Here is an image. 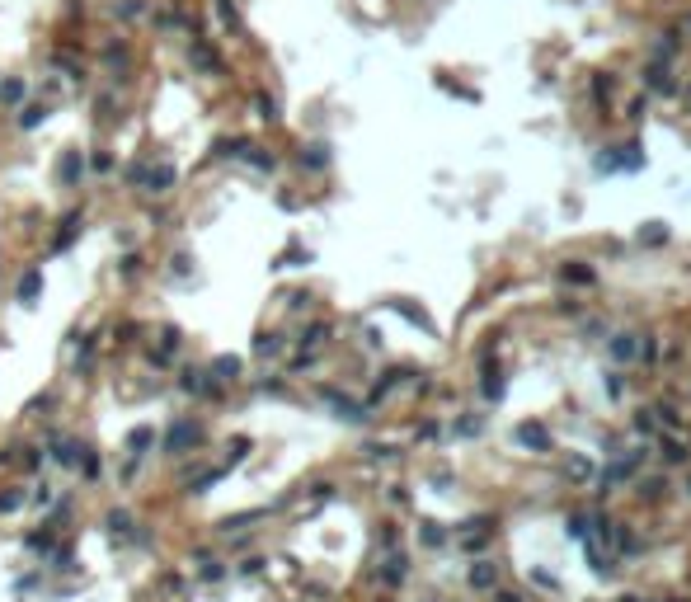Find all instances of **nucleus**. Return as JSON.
<instances>
[{"instance_id":"nucleus-17","label":"nucleus","mask_w":691,"mask_h":602,"mask_svg":"<svg viewBox=\"0 0 691 602\" xmlns=\"http://www.w3.org/2000/svg\"><path fill=\"white\" fill-rule=\"evenodd\" d=\"M254 353H278V334H259V343H254Z\"/></svg>"},{"instance_id":"nucleus-11","label":"nucleus","mask_w":691,"mask_h":602,"mask_svg":"<svg viewBox=\"0 0 691 602\" xmlns=\"http://www.w3.org/2000/svg\"><path fill=\"white\" fill-rule=\"evenodd\" d=\"M184 391H188V395H212V381H207V372H188V377H184Z\"/></svg>"},{"instance_id":"nucleus-8","label":"nucleus","mask_w":691,"mask_h":602,"mask_svg":"<svg viewBox=\"0 0 691 602\" xmlns=\"http://www.w3.org/2000/svg\"><path fill=\"white\" fill-rule=\"evenodd\" d=\"M207 377H216V381H236L240 377V358H216Z\"/></svg>"},{"instance_id":"nucleus-15","label":"nucleus","mask_w":691,"mask_h":602,"mask_svg":"<svg viewBox=\"0 0 691 602\" xmlns=\"http://www.w3.org/2000/svg\"><path fill=\"white\" fill-rule=\"evenodd\" d=\"M28 550H52V536H48V532H33V536H28Z\"/></svg>"},{"instance_id":"nucleus-18","label":"nucleus","mask_w":691,"mask_h":602,"mask_svg":"<svg viewBox=\"0 0 691 602\" xmlns=\"http://www.w3.org/2000/svg\"><path fill=\"white\" fill-rule=\"evenodd\" d=\"M52 570H76V560H71V550H56V560H52Z\"/></svg>"},{"instance_id":"nucleus-13","label":"nucleus","mask_w":691,"mask_h":602,"mask_svg":"<svg viewBox=\"0 0 691 602\" xmlns=\"http://www.w3.org/2000/svg\"><path fill=\"white\" fill-rule=\"evenodd\" d=\"M19 503H24V494H19V490H5V494H0V513H14Z\"/></svg>"},{"instance_id":"nucleus-7","label":"nucleus","mask_w":691,"mask_h":602,"mask_svg":"<svg viewBox=\"0 0 691 602\" xmlns=\"http://www.w3.org/2000/svg\"><path fill=\"white\" fill-rule=\"evenodd\" d=\"M151 443H156V428H132V433H127V452H132V456H141Z\"/></svg>"},{"instance_id":"nucleus-14","label":"nucleus","mask_w":691,"mask_h":602,"mask_svg":"<svg viewBox=\"0 0 691 602\" xmlns=\"http://www.w3.org/2000/svg\"><path fill=\"white\" fill-rule=\"evenodd\" d=\"M203 579H207V583H216V579H226V570H221V560H207V565H203Z\"/></svg>"},{"instance_id":"nucleus-3","label":"nucleus","mask_w":691,"mask_h":602,"mask_svg":"<svg viewBox=\"0 0 691 602\" xmlns=\"http://www.w3.org/2000/svg\"><path fill=\"white\" fill-rule=\"evenodd\" d=\"M141 183H146L151 193H165V188L174 183V165H156V170H141Z\"/></svg>"},{"instance_id":"nucleus-16","label":"nucleus","mask_w":691,"mask_h":602,"mask_svg":"<svg viewBox=\"0 0 691 602\" xmlns=\"http://www.w3.org/2000/svg\"><path fill=\"white\" fill-rule=\"evenodd\" d=\"M254 104H259V118H268V123H273V118H278V104H273V99H264V94H259V99H254Z\"/></svg>"},{"instance_id":"nucleus-1","label":"nucleus","mask_w":691,"mask_h":602,"mask_svg":"<svg viewBox=\"0 0 691 602\" xmlns=\"http://www.w3.org/2000/svg\"><path fill=\"white\" fill-rule=\"evenodd\" d=\"M198 443H203V423L179 419L169 433H165V452H169V456H179V452H188V447H198Z\"/></svg>"},{"instance_id":"nucleus-5","label":"nucleus","mask_w":691,"mask_h":602,"mask_svg":"<svg viewBox=\"0 0 691 602\" xmlns=\"http://www.w3.org/2000/svg\"><path fill=\"white\" fill-rule=\"evenodd\" d=\"M193 66H203V71H221V61H216V52L203 43V38H193Z\"/></svg>"},{"instance_id":"nucleus-9","label":"nucleus","mask_w":691,"mask_h":602,"mask_svg":"<svg viewBox=\"0 0 691 602\" xmlns=\"http://www.w3.org/2000/svg\"><path fill=\"white\" fill-rule=\"evenodd\" d=\"M108 532H113V536H127V532H132V513H127V508H113V513H108Z\"/></svg>"},{"instance_id":"nucleus-4","label":"nucleus","mask_w":691,"mask_h":602,"mask_svg":"<svg viewBox=\"0 0 691 602\" xmlns=\"http://www.w3.org/2000/svg\"><path fill=\"white\" fill-rule=\"evenodd\" d=\"M38 292H43V268H28L24 278H19V288H14V301H24V306H28Z\"/></svg>"},{"instance_id":"nucleus-12","label":"nucleus","mask_w":691,"mask_h":602,"mask_svg":"<svg viewBox=\"0 0 691 602\" xmlns=\"http://www.w3.org/2000/svg\"><path fill=\"white\" fill-rule=\"evenodd\" d=\"M301 165H311V170H324V165H329L324 146H306V151H301Z\"/></svg>"},{"instance_id":"nucleus-6","label":"nucleus","mask_w":691,"mask_h":602,"mask_svg":"<svg viewBox=\"0 0 691 602\" xmlns=\"http://www.w3.org/2000/svg\"><path fill=\"white\" fill-rule=\"evenodd\" d=\"M38 123H48V104H24L19 108V128L24 132H33Z\"/></svg>"},{"instance_id":"nucleus-10","label":"nucleus","mask_w":691,"mask_h":602,"mask_svg":"<svg viewBox=\"0 0 691 602\" xmlns=\"http://www.w3.org/2000/svg\"><path fill=\"white\" fill-rule=\"evenodd\" d=\"M0 104H24V80H0Z\"/></svg>"},{"instance_id":"nucleus-2","label":"nucleus","mask_w":691,"mask_h":602,"mask_svg":"<svg viewBox=\"0 0 691 602\" xmlns=\"http://www.w3.org/2000/svg\"><path fill=\"white\" fill-rule=\"evenodd\" d=\"M80 174H85V156H80V151H66L61 165H56V179L71 188V183H80Z\"/></svg>"}]
</instances>
